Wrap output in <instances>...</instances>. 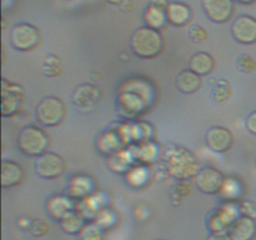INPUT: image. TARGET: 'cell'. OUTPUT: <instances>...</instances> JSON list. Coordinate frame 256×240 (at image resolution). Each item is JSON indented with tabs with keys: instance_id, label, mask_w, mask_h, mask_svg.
Wrapping results in <instances>:
<instances>
[{
	"instance_id": "obj_1",
	"label": "cell",
	"mask_w": 256,
	"mask_h": 240,
	"mask_svg": "<svg viewBox=\"0 0 256 240\" xmlns=\"http://www.w3.org/2000/svg\"><path fill=\"white\" fill-rule=\"evenodd\" d=\"M130 46L136 56L142 59H152L162 54L164 49V38L159 30L142 26L132 32Z\"/></svg>"
},
{
	"instance_id": "obj_2",
	"label": "cell",
	"mask_w": 256,
	"mask_h": 240,
	"mask_svg": "<svg viewBox=\"0 0 256 240\" xmlns=\"http://www.w3.org/2000/svg\"><path fill=\"white\" fill-rule=\"evenodd\" d=\"M50 139L46 132L34 125L22 128L18 138L19 149L30 156H40L48 152Z\"/></svg>"
},
{
	"instance_id": "obj_3",
	"label": "cell",
	"mask_w": 256,
	"mask_h": 240,
	"mask_svg": "<svg viewBox=\"0 0 256 240\" xmlns=\"http://www.w3.org/2000/svg\"><path fill=\"white\" fill-rule=\"evenodd\" d=\"M36 120L44 126H59L66 118V105L56 96H46L40 100L35 109Z\"/></svg>"
},
{
	"instance_id": "obj_4",
	"label": "cell",
	"mask_w": 256,
	"mask_h": 240,
	"mask_svg": "<svg viewBox=\"0 0 256 240\" xmlns=\"http://www.w3.org/2000/svg\"><path fill=\"white\" fill-rule=\"evenodd\" d=\"M42 35L38 28L34 25L16 24L12 28L10 32V42L14 49L20 50V52H29V50L35 49L40 44Z\"/></svg>"
},
{
	"instance_id": "obj_5",
	"label": "cell",
	"mask_w": 256,
	"mask_h": 240,
	"mask_svg": "<svg viewBox=\"0 0 256 240\" xmlns=\"http://www.w3.org/2000/svg\"><path fill=\"white\" fill-rule=\"evenodd\" d=\"M65 160L59 154L52 152H46L38 156L35 160V172L42 179L54 180L62 176L65 172Z\"/></svg>"
},
{
	"instance_id": "obj_6",
	"label": "cell",
	"mask_w": 256,
	"mask_h": 240,
	"mask_svg": "<svg viewBox=\"0 0 256 240\" xmlns=\"http://www.w3.org/2000/svg\"><path fill=\"white\" fill-rule=\"evenodd\" d=\"M102 100V90L92 84L78 85L72 94V102L80 112L94 110Z\"/></svg>"
},
{
	"instance_id": "obj_7",
	"label": "cell",
	"mask_w": 256,
	"mask_h": 240,
	"mask_svg": "<svg viewBox=\"0 0 256 240\" xmlns=\"http://www.w3.org/2000/svg\"><path fill=\"white\" fill-rule=\"evenodd\" d=\"M225 178L222 172L215 168H205L198 172L195 178V184L200 192L205 194H218L222 190L225 184Z\"/></svg>"
},
{
	"instance_id": "obj_8",
	"label": "cell",
	"mask_w": 256,
	"mask_h": 240,
	"mask_svg": "<svg viewBox=\"0 0 256 240\" xmlns=\"http://www.w3.org/2000/svg\"><path fill=\"white\" fill-rule=\"evenodd\" d=\"M202 6L206 16L214 22H226L235 10L234 0H202Z\"/></svg>"
},
{
	"instance_id": "obj_9",
	"label": "cell",
	"mask_w": 256,
	"mask_h": 240,
	"mask_svg": "<svg viewBox=\"0 0 256 240\" xmlns=\"http://www.w3.org/2000/svg\"><path fill=\"white\" fill-rule=\"evenodd\" d=\"M22 92H24L22 88L14 84H9L5 79L2 80V116H12L19 112V109L22 108Z\"/></svg>"
},
{
	"instance_id": "obj_10",
	"label": "cell",
	"mask_w": 256,
	"mask_h": 240,
	"mask_svg": "<svg viewBox=\"0 0 256 240\" xmlns=\"http://www.w3.org/2000/svg\"><path fill=\"white\" fill-rule=\"evenodd\" d=\"M232 34L242 44L256 42V19L248 15L236 18L232 25Z\"/></svg>"
},
{
	"instance_id": "obj_11",
	"label": "cell",
	"mask_w": 256,
	"mask_h": 240,
	"mask_svg": "<svg viewBox=\"0 0 256 240\" xmlns=\"http://www.w3.org/2000/svg\"><path fill=\"white\" fill-rule=\"evenodd\" d=\"M205 142L212 152H225L234 144V135L226 128L212 126L208 130Z\"/></svg>"
},
{
	"instance_id": "obj_12",
	"label": "cell",
	"mask_w": 256,
	"mask_h": 240,
	"mask_svg": "<svg viewBox=\"0 0 256 240\" xmlns=\"http://www.w3.org/2000/svg\"><path fill=\"white\" fill-rule=\"evenodd\" d=\"M25 179V170L19 162L12 160H2V188H12L22 184Z\"/></svg>"
},
{
	"instance_id": "obj_13",
	"label": "cell",
	"mask_w": 256,
	"mask_h": 240,
	"mask_svg": "<svg viewBox=\"0 0 256 240\" xmlns=\"http://www.w3.org/2000/svg\"><path fill=\"white\" fill-rule=\"evenodd\" d=\"M232 240H252L256 236V222L249 216H239L232 222L229 230Z\"/></svg>"
},
{
	"instance_id": "obj_14",
	"label": "cell",
	"mask_w": 256,
	"mask_h": 240,
	"mask_svg": "<svg viewBox=\"0 0 256 240\" xmlns=\"http://www.w3.org/2000/svg\"><path fill=\"white\" fill-rule=\"evenodd\" d=\"M48 214L52 218V219L58 220V222H62L65 218L72 215L75 212V204L72 199L66 196H54L49 199L46 204Z\"/></svg>"
},
{
	"instance_id": "obj_15",
	"label": "cell",
	"mask_w": 256,
	"mask_h": 240,
	"mask_svg": "<svg viewBox=\"0 0 256 240\" xmlns=\"http://www.w3.org/2000/svg\"><path fill=\"white\" fill-rule=\"evenodd\" d=\"M176 88L184 94H194L202 88V76L194 72L192 70H182L178 74L175 80Z\"/></svg>"
},
{
	"instance_id": "obj_16",
	"label": "cell",
	"mask_w": 256,
	"mask_h": 240,
	"mask_svg": "<svg viewBox=\"0 0 256 240\" xmlns=\"http://www.w3.org/2000/svg\"><path fill=\"white\" fill-rule=\"evenodd\" d=\"M166 16L172 24L176 26H184L192 20V10L182 2H170L166 9Z\"/></svg>"
},
{
	"instance_id": "obj_17",
	"label": "cell",
	"mask_w": 256,
	"mask_h": 240,
	"mask_svg": "<svg viewBox=\"0 0 256 240\" xmlns=\"http://www.w3.org/2000/svg\"><path fill=\"white\" fill-rule=\"evenodd\" d=\"M215 60L210 54L204 52H199L194 54L190 59V70L196 72L200 76L209 75L214 70Z\"/></svg>"
},
{
	"instance_id": "obj_18",
	"label": "cell",
	"mask_w": 256,
	"mask_h": 240,
	"mask_svg": "<svg viewBox=\"0 0 256 240\" xmlns=\"http://www.w3.org/2000/svg\"><path fill=\"white\" fill-rule=\"evenodd\" d=\"M230 98H232V86H230V82L225 79L218 80L212 88L210 99L212 100L214 104L224 105L229 102Z\"/></svg>"
},
{
	"instance_id": "obj_19",
	"label": "cell",
	"mask_w": 256,
	"mask_h": 240,
	"mask_svg": "<svg viewBox=\"0 0 256 240\" xmlns=\"http://www.w3.org/2000/svg\"><path fill=\"white\" fill-rule=\"evenodd\" d=\"M144 20L148 26L152 28L155 30H160L166 25V22H169L166 16V12L150 6V5L146 12H144Z\"/></svg>"
},
{
	"instance_id": "obj_20",
	"label": "cell",
	"mask_w": 256,
	"mask_h": 240,
	"mask_svg": "<svg viewBox=\"0 0 256 240\" xmlns=\"http://www.w3.org/2000/svg\"><path fill=\"white\" fill-rule=\"evenodd\" d=\"M42 69V72H44L46 76L56 78L62 74L64 65H62V59H60L59 56H56L55 54H48L44 58Z\"/></svg>"
},
{
	"instance_id": "obj_21",
	"label": "cell",
	"mask_w": 256,
	"mask_h": 240,
	"mask_svg": "<svg viewBox=\"0 0 256 240\" xmlns=\"http://www.w3.org/2000/svg\"><path fill=\"white\" fill-rule=\"evenodd\" d=\"M62 230L68 234H78L84 228V218L78 212H72L68 218H65L62 222H60Z\"/></svg>"
},
{
	"instance_id": "obj_22",
	"label": "cell",
	"mask_w": 256,
	"mask_h": 240,
	"mask_svg": "<svg viewBox=\"0 0 256 240\" xmlns=\"http://www.w3.org/2000/svg\"><path fill=\"white\" fill-rule=\"evenodd\" d=\"M222 192H224V196L228 199H236L238 196H240L242 192H240V184L239 182H236V179H228L225 180V184L222 186Z\"/></svg>"
},
{
	"instance_id": "obj_23",
	"label": "cell",
	"mask_w": 256,
	"mask_h": 240,
	"mask_svg": "<svg viewBox=\"0 0 256 240\" xmlns=\"http://www.w3.org/2000/svg\"><path fill=\"white\" fill-rule=\"evenodd\" d=\"M236 66L242 72H252L256 69V62L249 54H242L236 62Z\"/></svg>"
},
{
	"instance_id": "obj_24",
	"label": "cell",
	"mask_w": 256,
	"mask_h": 240,
	"mask_svg": "<svg viewBox=\"0 0 256 240\" xmlns=\"http://www.w3.org/2000/svg\"><path fill=\"white\" fill-rule=\"evenodd\" d=\"M188 35H189L190 39L195 42H205V40H208V38H209L206 29H205L204 26H202V25L198 24L192 25V26L189 28Z\"/></svg>"
},
{
	"instance_id": "obj_25",
	"label": "cell",
	"mask_w": 256,
	"mask_h": 240,
	"mask_svg": "<svg viewBox=\"0 0 256 240\" xmlns=\"http://www.w3.org/2000/svg\"><path fill=\"white\" fill-rule=\"evenodd\" d=\"M82 240H104V236H102L99 228L92 225V226H88L86 229H84Z\"/></svg>"
},
{
	"instance_id": "obj_26",
	"label": "cell",
	"mask_w": 256,
	"mask_h": 240,
	"mask_svg": "<svg viewBox=\"0 0 256 240\" xmlns=\"http://www.w3.org/2000/svg\"><path fill=\"white\" fill-rule=\"evenodd\" d=\"M30 232L35 236H42V235L48 234V232H49V225L42 222V220H35V222H32Z\"/></svg>"
},
{
	"instance_id": "obj_27",
	"label": "cell",
	"mask_w": 256,
	"mask_h": 240,
	"mask_svg": "<svg viewBox=\"0 0 256 240\" xmlns=\"http://www.w3.org/2000/svg\"><path fill=\"white\" fill-rule=\"evenodd\" d=\"M240 212L245 216L256 219V204L254 202H242L240 204Z\"/></svg>"
},
{
	"instance_id": "obj_28",
	"label": "cell",
	"mask_w": 256,
	"mask_h": 240,
	"mask_svg": "<svg viewBox=\"0 0 256 240\" xmlns=\"http://www.w3.org/2000/svg\"><path fill=\"white\" fill-rule=\"evenodd\" d=\"M245 125H246V129L249 130L252 134L256 135V110L252 112L249 116L246 118V122H245Z\"/></svg>"
},
{
	"instance_id": "obj_29",
	"label": "cell",
	"mask_w": 256,
	"mask_h": 240,
	"mask_svg": "<svg viewBox=\"0 0 256 240\" xmlns=\"http://www.w3.org/2000/svg\"><path fill=\"white\" fill-rule=\"evenodd\" d=\"M170 2H168V0H150V6H154L156 8V9H160V10H164V12H166L168 6H169Z\"/></svg>"
},
{
	"instance_id": "obj_30",
	"label": "cell",
	"mask_w": 256,
	"mask_h": 240,
	"mask_svg": "<svg viewBox=\"0 0 256 240\" xmlns=\"http://www.w3.org/2000/svg\"><path fill=\"white\" fill-rule=\"evenodd\" d=\"M208 240H232V236L226 232H214L208 238Z\"/></svg>"
},
{
	"instance_id": "obj_31",
	"label": "cell",
	"mask_w": 256,
	"mask_h": 240,
	"mask_svg": "<svg viewBox=\"0 0 256 240\" xmlns=\"http://www.w3.org/2000/svg\"><path fill=\"white\" fill-rule=\"evenodd\" d=\"M106 2H112V4H115V5H122V2H125V0H106Z\"/></svg>"
},
{
	"instance_id": "obj_32",
	"label": "cell",
	"mask_w": 256,
	"mask_h": 240,
	"mask_svg": "<svg viewBox=\"0 0 256 240\" xmlns=\"http://www.w3.org/2000/svg\"><path fill=\"white\" fill-rule=\"evenodd\" d=\"M238 2H244V4H250V2H255V0H238Z\"/></svg>"
}]
</instances>
